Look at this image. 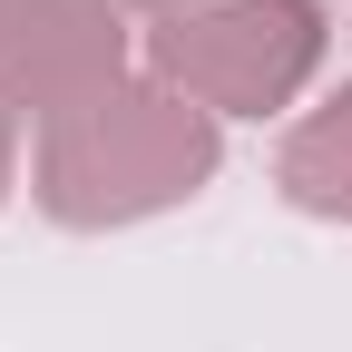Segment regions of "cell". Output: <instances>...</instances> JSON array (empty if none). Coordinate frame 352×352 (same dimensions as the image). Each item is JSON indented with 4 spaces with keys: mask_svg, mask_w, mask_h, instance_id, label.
I'll list each match as a JSON object with an SVG mask.
<instances>
[{
    "mask_svg": "<svg viewBox=\"0 0 352 352\" xmlns=\"http://www.w3.org/2000/svg\"><path fill=\"white\" fill-rule=\"evenodd\" d=\"M226 138H215V118L196 98H176L166 78H118L98 98H78L59 118H39V206H50V226H138V215H166L186 206Z\"/></svg>",
    "mask_w": 352,
    "mask_h": 352,
    "instance_id": "obj_1",
    "label": "cell"
},
{
    "mask_svg": "<svg viewBox=\"0 0 352 352\" xmlns=\"http://www.w3.org/2000/svg\"><path fill=\"white\" fill-rule=\"evenodd\" d=\"M323 39H333L323 0H215V10L147 30V69L206 118H264L303 98V78L323 69Z\"/></svg>",
    "mask_w": 352,
    "mask_h": 352,
    "instance_id": "obj_2",
    "label": "cell"
},
{
    "mask_svg": "<svg viewBox=\"0 0 352 352\" xmlns=\"http://www.w3.org/2000/svg\"><path fill=\"white\" fill-rule=\"evenodd\" d=\"M127 10L118 0H0V98L59 118L127 78Z\"/></svg>",
    "mask_w": 352,
    "mask_h": 352,
    "instance_id": "obj_3",
    "label": "cell"
},
{
    "mask_svg": "<svg viewBox=\"0 0 352 352\" xmlns=\"http://www.w3.org/2000/svg\"><path fill=\"white\" fill-rule=\"evenodd\" d=\"M274 186H284V206L323 215V226H352V78L333 88L323 108H303V118L284 127Z\"/></svg>",
    "mask_w": 352,
    "mask_h": 352,
    "instance_id": "obj_4",
    "label": "cell"
},
{
    "mask_svg": "<svg viewBox=\"0 0 352 352\" xmlns=\"http://www.w3.org/2000/svg\"><path fill=\"white\" fill-rule=\"evenodd\" d=\"M10 176H20V108L0 98V206H10Z\"/></svg>",
    "mask_w": 352,
    "mask_h": 352,
    "instance_id": "obj_5",
    "label": "cell"
},
{
    "mask_svg": "<svg viewBox=\"0 0 352 352\" xmlns=\"http://www.w3.org/2000/svg\"><path fill=\"white\" fill-rule=\"evenodd\" d=\"M118 10H157V20H186V10H215V0H118Z\"/></svg>",
    "mask_w": 352,
    "mask_h": 352,
    "instance_id": "obj_6",
    "label": "cell"
}]
</instances>
